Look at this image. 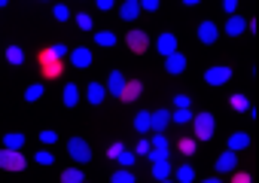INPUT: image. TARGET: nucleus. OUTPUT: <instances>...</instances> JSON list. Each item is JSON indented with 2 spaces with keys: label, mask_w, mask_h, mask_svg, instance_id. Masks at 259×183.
Segmentation results:
<instances>
[{
  "label": "nucleus",
  "mask_w": 259,
  "mask_h": 183,
  "mask_svg": "<svg viewBox=\"0 0 259 183\" xmlns=\"http://www.w3.org/2000/svg\"><path fill=\"white\" fill-rule=\"evenodd\" d=\"M7 61L19 67V64H25V52H22L19 46H10V49H7Z\"/></svg>",
  "instance_id": "26"
},
{
  "label": "nucleus",
  "mask_w": 259,
  "mask_h": 183,
  "mask_svg": "<svg viewBox=\"0 0 259 183\" xmlns=\"http://www.w3.org/2000/svg\"><path fill=\"white\" fill-rule=\"evenodd\" d=\"M122 150H125V147H122V143H113V147H110V150H107V156H110V159H116V156H119V153H122Z\"/></svg>",
  "instance_id": "46"
},
{
  "label": "nucleus",
  "mask_w": 259,
  "mask_h": 183,
  "mask_svg": "<svg viewBox=\"0 0 259 183\" xmlns=\"http://www.w3.org/2000/svg\"><path fill=\"white\" fill-rule=\"evenodd\" d=\"M135 128H138V134H147V131H150V113H147V110H141V113L135 116Z\"/></svg>",
  "instance_id": "25"
},
{
  "label": "nucleus",
  "mask_w": 259,
  "mask_h": 183,
  "mask_svg": "<svg viewBox=\"0 0 259 183\" xmlns=\"http://www.w3.org/2000/svg\"><path fill=\"white\" fill-rule=\"evenodd\" d=\"M180 153H183V156H192V153H195V137H183V140H180Z\"/></svg>",
  "instance_id": "35"
},
{
  "label": "nucleus",
  "mask_w": 259,
  "mask_h": 183,
  "mask_svg": "<svg viewBox=\"0 0 259 183\" xmlns=\"http://www.w3.org/2000/svg\"><path fill=\"white\" fill-rule=\"evenodd\" d=\"M0 168H7V171H22L25 168V156L22 150H0Z\"/></svg>",
  "instance_id": "4"
},
{
  "label": "nucleus",
  "mask_w": 259,
  "mask_h": 183,
  "mask_svg": "<svg viewBox=\"0 0 259 183\" xmlns=\"http://www.w3.org/2000/svg\"><path fill=\"white\" fill-rule=\"evenodd\" d=\"M40 140H43L46 147H52V143L58 140V134H55V131H40Z\"/></svg>",
  "instance_id": "41"
},
{
  "label": "nucleus",
  "mask_w": 259,
  "mask_h": 183,
  "mask_svg": "<svg viewBox=\"0 0 259 183\" xmlns=\"http://www.w3.org/2000/svg\"><path fill=\"white\" fill-rule=\"evenodd\" d=\"M201 183H223L220 177H207V180H201Z\"/></svg>",
  "instance_id": "47"
},
{
  "label": "nucleus",
  "mask_w": 259,
  "mask_h": 183,
  "mask_svg": "<svg viewBox=\"0 0 259 183\" xmlns=\"http://www.w3.org/2000/svg\"><path fill=\"white\" fill-rule=\"evenodd\" d=\"M235 174V171H232ZM232 183H250V174H244V171H238L235 177H232Z\"/></svg>",
  "instance_id": "45"
},
{
  "label": "nucleus",
  "mask_w": 259,
  "mask_h": 183,
  "mask_svg": "<svg viewBox=\"0 0 259 183\" xmlns=\"http://www.w3.org/2000/svg\"><path fill=\"white\" fill-rule=\"evenodd\" d=\"M153 177H156V180H168V177H171V165H168V159L153 162Z\"/></svg>",
  "instance_id": "21"
},
{
  "label": "nucleus",
  "mask_w": 259,
  "mask_h": 183,
  "mask_svg": "<svg viewBox=\"0 0 259 183\" xmlns=\"http://www.w3.org/2000/svg\"><path fill=\"white\" fill-rule=\"evenodd\" d=\"M110 183H138V180H135V174L128 171V168H119V171H113Z\"/></svg>",
  "instance_id": "24"
},
{
  "label": "nucleus",
  "mask_w": 259,
  "mask_h": 183,
  "mask_svg": "<svg viewBox=\"0 0 259 183\" xmlns=\"http://www.w3.org/2000/svg\"><path fill=\"white\" fill-rule=\"evenodd\" d=\"M198 40L204 43V46H210V43H217L220 40V28L210 22V19H204L201 25H198Z\"/></svg>",
  "instance_id": "6"
},
{
  "label": "nucleus",
  "mask_w": 259,
  "mask_h": 183,
  "mask_svg": "<svg viewBox=\"0 0 259 183\" xmlns=\"http://www.w3.org/2000/svg\"><path fill=\"white\" fill-rule=\"evenodd\" d=\"M135 159H138V156H135V153H128V150H122V153L116 156V162H119L122 168H132V165H135Z\"/></svg>",
  "instance_id": "32"
},
{
  "label": "nucleus",
  "mask_w": 259,
  "mask_h": 183,
  "mask_svg": "<svg viewBox=\"0 0 259 183\" xmlns=\"http://www.w3.org/2000/svg\"><path fill=\"white\" fill-rule=\"evenodd\" d=\"M192 131H195V140H210L213 131H217V122L210 113H198L192 116Z\"/></svg>",
  "instance_id": "1"
},
{
  "label": "nucleus",
  "mask_w": 259,
  "mask_h": 183,
  "mask_svg": "<svg viewBox=\"0 0 259 183\" xmlns=\"http://www.w3.org/2000/svg\"><path fill=\"white\" fill-rule=\"evenodd\" d=\"M195 180V171L189 168V165H180L177 171H174V183H192Z\"/></svg>",
  "instance_id": "22"
},
{
  "label": "nucleus",
  "mask_w": 259,
  "mask_h": 183,
  "mask_svg": "<svg viewBox=\"0 0 259 183\" xmlns=\"http://www.w3.org/2000/svg\"><path fill=\"white\" fill-rule=\"evenodd\" d=\"M165 70L174 74V77L183 74V70H186V55H183V52H171V55L165 58Z\"/></svg>",
  "instance_id": "9"
},
{
  "label": "nucleus",
  "mask_w": 259,
  "mask_h": 183,
  "mask_svg": "<svg viewBox=\"0 0 259 183\" xmlns=\"http://www.w3.org/2000/svg\"><path fill=\"white\" fill-rule=\"evenodd\" d=\"M189 104H192V101H189V95H177V98H174V107H177V110H186Z\"/></svg>",
  "instance_id": "40"
},
{
  "label": "nucleus",
  "mask_w": 259,
  "mask_h": 183,
  "mask_svg": "<svg viewBox=\"0 0 259 183\" xmlns=\"http://www.w3.org/2000/svg\"><path fill=\"white\" fill-rule=\"evenodd\" d=\"M4 147H7V150H22V147H25V134H19V131L4 134Z\"/></svg>",
  "instance_id": "20"
},
{
  "label": "nucleus",
  "mask_w": 259,
  "mask_h": 183,
  "mask_svg": "<svg viewBox=\"0 0 259 183\" xmlns=\"http://www.w3.org/2000/svg\"><path fill=\"white\" fill-rule=\"evenodd\" d=\"M95 43L104 46V49H110V46H116V34H113V31H98V34H95Z\"/></svg>",
  "instance_id": "23"
},
{
  "label": "nucleus",
  "mask_w": 259,
  "mask_h": 183,
  "mask_svg": "<svg viewBox=\"0 0 259 183\" xmlns=\"http://www.w3.org/2000/svg\"><path fill=\"white\" fill-rule=\"evenodd\" d=\"M141 16V4H138V0H125V4L119 7V19L122 22H135Z\"/></svg>",
  "instance_id": "13"
},
{
  "label": "nucleus",
  "mask_w": 259,
  "mask_h": 183,
  "mask_svg": "<svg viewBox=\"0 0 259 183\" xmlns=\"http://www.w3.org/2000/svg\"><path fill=\"white\" fill-rule=\"evenodd\" d=\"M76 25H79L82 31H92V25H95V19H92L89 13H79V16H76Z\"/></svg>",
  "instance_id": "34"
},
{
  "label": "nucleus",
  "mask_w": 259,
  "mask_h": 183,
  "mask_svg": "<svg viewBox=\"0 0 259 183\" xmlns=\"http://www.w3.org/2000/svg\"><path fill=\"white\" fill-rule=\"evenodd\" d=\"M229 104H232V110H235V113H247V110H250V101H247L244 95H232V101H229Z\"/></svg>",
  "instance_id": "28"
},
{
  "label": "nucleus",
  "mask_w": 259,
  "mask_h": 183,
  "mask_svg": "<svg viewBox=\"0 0 259 183\" xmlns=\"http://www.w3.org/2000/svg\"><path fill=\"white\" fill-rule=\"evenodd\" d=\"M82 183H85V180H82Z\"/></svg>",
  "instance_id": "51"
},
{
  "label": "nucleus",
  "mask_w": 259,
  "mask_h": 183,
  "mask_svg": "<svg viewBox=\"0 0 259 183\" xmlns=\"http://www.w3.org/2000/svg\"><path fill=\"white\" fill-rule=\"evenodd\" d=\"M159 183H174V180H159Z\"/></svg>",
  "instance_id": "50"
},
{
  "label": "nucleus",
  "mask_w": 259,
  "mask_h": 183,
  "mask_svg": "<svg viewBox=\"0 0 259 183\" xmlns=\"http://www.w3.org/2000/svg\"><path fill=\"white\" fill-rule=\"evenodd\" d=\"M104 89H107V92H110V95H116V98H119V95H122V89H125V77H122V74H119V70H113V74H110V80H107V86H104Z\"/></svg>",
  "instance_id": "16"
},
{
  "label": "nucleus",
  "mask_w": 259,
  "mask_h": 183,
  "mask_svg": "<svg viewBox=\"0 0 259 183\" xmlns=\"http://www.w3.org/2000/svg\"><path fill=\"white\" fill-rule=\"evenodd\" d=\"M61 67H64V61H58L49 49H40V70H43V77L55 80V77H61Z\"/></svg>",
  "instance_id": "3"
},
{
  "label": "nucleus",
  "mask_w": 259,
  "mask_h": 183,
  "mask_svg": "<svg viewBox=\"0 0 259 183\" xmlns=\"http://www.w3.org/2000/svg\"><path fill=\"white\" fill-rule=\"evenodd\" d=\"M156 49H159V55H162V58H168L171 52H177V37H174L171 31H165V34L156 40Z\"/></svg>",
  "instance_id": "8"
},
{
  "label": "nucleus",
  "mask_w": 259,
  "mask_h": 183,
  "mask_svg": "<svg viewBox=\"0 0 259 183\" xmlns=\"http://www.w3.org/2000/svg\"><path fill=\"white\" fill-rule=\"evenodd\" d=\"M49 52H52V55H55V58H58V61H64V58H67V55H70V49H67V46H64V43H52V46H49Z\"/></svg>",
  "instance_id": "31"
},
{
  "label": "nucleus",
  "mask_w": 259,
  "mask_h": 183,
  "mask_svg": "<svg viewBox=\"0 0 259 183\" xmlns=\"http://www.w3.org/2000/svg\"><path fill=\"white\" fill-rule=\"evenodd\" d=\"M183 4H186V7H195V4H201V0H183Z\"/></svg>",
  "instance_id": "48"
},
{
  "label": "nucleus",
  "mask_w": 259,
  "mask_h": 183,
  "mask_svg": "<svg viewBox=\"0 0 259 183\" xmlns=\"http://www.w3.org/2000/svg\"><path fill=\"white\" fill-rule=\"evenodd\" d=\"M147 156H150V162H162V159H168V150H153V147H150Z\"/></svg>",
  "instance_id": "39"
},
{
  "label": "nucleus",
  "mask_w": 259,
  "mask_h": 183,
  "mask_svg": "<svg viewBox=\"0 0 259 183\" xmlns=\"http://www.w3.org/2000/svg\"><path fill=\"white\" fill-rule=\"evenodd\" d=\"M168 122H171V113H168V110H159V113H150V131H156V134H162V131L168 128Z\"/></svg>",
  "instance_id": "11"
},
{
  "label": "nucleus",
  "mask_w": 259,
  "mask_h": 183,
  "mask_svg": "<svg viewBox=\"0 0 259 183\" xmlns=\"http://www.w3.org/2000/svg\"><path fill=\"white\" fill-rule=\"evenodd\" d=\"M34 159H37V165H52V162H55V156H52L49 150H37Z\"/></svg>",
  "instance_id": "36"
},
{
  "label": "nucleus",
  "mask_w": 259,
  "mask_h": 183,
  "mask_svg": "<svg viewBox=\"0 0 259 183\" xmlns=\"http://www.w3.org/2000/svg\"><path fill=\"white\" fill-rule=\"evenodd\" d=\"M232 80V67H207L204 70V83L207 86H226Z\"/></svg>",
  "instance_id": "5"
},
{
  "label": "nucleus",
  "mask_w": 259,
  "mask_h": 183,
  "mask_svg": "<svg viewBox=\"0 0 259 183\" xmlns=\"http://www.w3.org/2000/svg\"><path fill=\"white\" fill-rule=\"evenodd\" d=\"M128 46H132V52H147V46H150V37L144 34V31H128Z\"/></svg>",
  "instance_id": "10"
},
{
  "label": "nucleus",
  "mask_w": 259,
  "mask_h": 183,
  "mask_svg": "<svg viewBox=\"0 0 259 183\" xmlns=\"http://www.w3.org/2000/svg\"><path fill=\"white\" fill-rule=\"evenodd\" d=\"M67 153H70V159H73L76 165H89V162H92V147H89V140H82V137H70V140H67Z\"/></svg>",
  "instance_id": "2"
},
{
  "label": "nucleus",
  "mask_w": 259,
  "mask_h": 183,
  "mask_svg": "<svg viewBox=\"0 0 259 183\" xmlns=\"http://www.w3.org/2000/svg\"><path fill=\"white\" fill-rule=\"evenodd\" d=\"M247 147H250V134H247V131H235V134L229 137V150H232V153L247 150Z\"/></svg>",
  "instance_id": "17"
},
{
  "label": "nucleus",
  "mask_w": 259,
  "mask_h": 183,
  "mask_svg": "<svg viewBox=\"0 0 259 183\" xmlns=\"http://www.w3.org/2000/svg\"><path fill=\"white\" fill-rule=\"evenodd\" d=\"M141 4V13H156L159 10V0H138Z\"/></svg>",
  "instance_id": "38"
},
{
  "label": "nucleus",
  "mask_w": 259,
  "mask_h": 183,
  "mask_svg": "<svg viewBox=\"0 0 259 183\" xmlns=\"http://www.w3.org/2000/svg\"><path fill=\"white\" fill-rule=\"evenodd\" d=\"M61 183H82V171L79 168H67L61 174Z\"/></svg>",
  "instance_id": "30"
},
{
  "label": "nucleus",
  "mask_w": 259,
  "mask_h": 183,
  "mask_svg": "<svg viewBox=\"0 0 259 183\" xmlns=\"http://www.w3.org/2000/svg\"><path fill=\"white\" fill-rule=\"evenodd\" d=\"M144 92V86L138 83V80H125V89H122V101H138V95Z\"/></svg>",
  "instance_id": "15"
},
{
  "label": "nucleus",
  "mask_w": 259,
  "mask_h": 183,
  "mask_svg": "<svg viewBox=\"0 0 259 183\" xmlns=\"http://www.w3.org/2000/svg\"><path fill=\"white\" fill-rule=\"evenodd\" d=\"M223 10H226L229 16H235V10H238V0H223Z\"/></svg>",
  "instance_id": "43"
},
{
  "label": "nucleus",
  "mask_w": 259,
  "mask_h": 183,
  "mask_svg": "<svg viewBox=\"0 0 259 183\" xmlns=\"http://www.w3.org/2000/svg\"><path fill=\"white\" fill-rule=\"evenodd\" d=\"M43 92H46V89H43L40 83H34V86H28V89H25V101H31V104H34V101H40V98H43Z\"/></svg>",
  "instance_id": "27"
},
{
  "label": "nucleus",
  "mask_w": 259,
  "mask_h": 183,
  "mask_svg": "<svg viewBox=\"0 0 259 183\" xmlns=\"http://www.w3.org/2000/svg\"><path fill=\"white\" fill-rule=\"evenodd\" d=\"M85 95H89V104H101V101L107 98V89H104L101 83H89V92H85Z\"/></svg>",
  "instance_id": "19"
},
{
  "label": "nucleus",
  "mask_w": 259,
  "mask_h": 183,
  "mask_svg": "<svg viewBox=\"0 0 259 183\" xmlns=\"http://www.w3.org/2000/svg\"><path fill=\"white\" fill-rule=\"evenodd\" d=\"M95 7H98L101 13H107V10H113V7H116V0H95Z\"/></svg>",
  "instance_id": "42"
},
{
  "label": "nucleus",
  "mask_w": 259,
  "mask_h": 183,
  "mask_svg": "<svg viewBox=\"0 0 259 183\" xmlns=\"http://www.w3.org/2000/svg\"><path fill=\"white\" fill-rule=\"evenodd\" d=\"M235 165H238V156H235L232 150H226L223 156H217V165H213V168H217L220 174H229V171H235Z\"/></svg>",
  "instance_id": "12"
},
{
  "label": "nucleus",
  "mask_w": 259,
  "mask_h": 183,
  "mask_svg": "<svg viewBox=\"0 0 259 183\" xmlns=\"http://www.w3.org/2000/svg\"><path fill=\"white\" fill-rule=\"evenodd\" d=\"M150 147H153V150H168V137H165V131H162V134H156V137L150 140Z\"/></svg>",
  "instance_id": "37"
},
{
  "label": "nucleus",
  "mask_w": 259,
  "mask_h": 183,
  "mask_svg": "<svg viewBox=\"0 0 259 183\" xmlns=\"http://www.w3.org/2000/svg\"><path fill=\"white\" fill-rule=\"evenodd\" d=\"M247 31V19H241V16H229L226 19V34L229 37H238V34H244Z\"/></svg>",
  "instance_id": "14"
},
{
  "label": "nucleus",
  "mask_w": 259,
  "mask_h": 183,
  "mask_svg": "<svg viewBox=\"0 0 259 183\" xmlns=\"http://www.w3.org/2000/svg\"><path fill=\"white\" fill-rule=\"evenodd\" d=\"M7 4H10V0H0V7H7Z\"/></svg>",
  "instance_id": "49"
},
{
  "label": "nucleus",
  "mask_w": 259,
  "mask_h": 183,
  "mask_svg": "<svg viewBox=\"0 0 259 183\" xmlns=\"http://www.w3.org/2000/svg\"><path fill=\"white\" fill-rule=\"evenodd\" d=\"M150 153V140H138V153L135 156H147Z\"/></svg>",
  "instance_id": "44"
},
{
  "label": "nucleus",
  "mask_w": 259,
  "mask_h": 183,
  "mask_svg": "<svg viewBox=\"0 0 259 183\" xmlns=\"http://www.w3.org/2000/svg\"><path fill=\"white\" fill-rule=\"evenodd\" d=\"M171 122H177V125H189V122H192L189 107H186V110H174V113H171Z\"/></svg>",
  "instance_id": "29"
},
{
  "label": "nucleus",
  "mask_w": 259,
  "mask_h": 183,
  "mask_svg": "<svg viewBox=\"0 0 259 183\" xmlns=\"http://www.w3.org/2000/svg\"><path fill=\"white\" fill-rule=\"evenodd\" d=\"M67 58H70V64H73V67H79V70L92 67V61H95V58H92V52H89L85 46H76V49H70V55H67Z\"/></svg>",
  "instance_id": "7"
},
{
  "label": "nucleus",
  "mask_w": 259,
  "mask_h": 183,
  "mask_svg": "<svg viewBox=\"0 0 259 183\" xmlns=\"http://www.w3.org/2000/svg\"><path fill=\"white\" fill-rule=\"evenodd\" d=\"M52 16H55L58 22H67V19H70V10H67L64 4H55V7H52Z\"/></svg>",
  "instance_id": "33"
},
{
  "label": "nucleus",
  "mask_w": 259,
  "mask_h": 183,
  "mask_svg": "<svg viewBox=\"0 0 259 183\" xmlns=\"http://www.w3.org/2000/svg\"><path fill=\"white\" fill-rule=\"evenodd\" d=\"M61 101H64V107H76V104H79V89H76L73 83H67L64 92H61Z\"/></svg>",
  "instance_id": "18"
}]
</instances>
